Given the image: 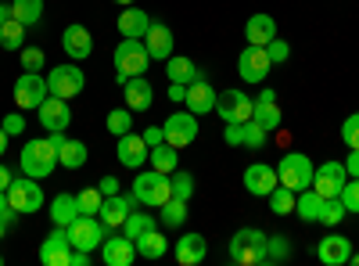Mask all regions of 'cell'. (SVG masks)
I'll list each match as a JSON object with an SVG mask.
<instances>
[{"mask_svg":"<svg viewBox=\"0 0 359 266\" xmlns=\"http://www.w3.org/2000/svg\"><path fill=\"white\" fill-rule=\"evenodd\" d=\"M18 166L25 176H36V180H47V176L57 169V147L50 137H33L22 144V155H18Z\"/></svg>","mask_w":359,"mask_h":266,"instance_id":"cell-1","label":"cell"},{"mask_svg":"<svg viewBox=\"0 0 359 266\" xmlns=\"http://www.w3.org/2000/svg\"><path fill=\"white\" fill-rule=\"evenodd\" d=\"M133 198L144 209H162V205L172 198V180L169 173H158V169H140L133 176Z\"/></svg>","mask_w":359,"mask_h":266,"instance_id":"cell-2","label":"cell"},{"mask_svg":"<svg viewBox=\"0 0 359 266\" xmlns=\"http://www.w3.org/2000/svg\"><path fill=\"white\" fill-rule=\"evenodd\" d=\"M230 259L237 266H266V234L255 227H241L230 238Z\"/></svg>","mask_w":359,"mask_h":266,"instance_id":"cell-3","label":"cell"},{"mask_svg":"<svg viewBox=\"0 0 359 266\" xmlns=\"http://www.w3.org/2000/svg\"><path fill=\"white\" fill-rule=\"evenodd\" d=\"M147 65H151V54H147L144 40H126L123 36V44L115 47V69H118L115 79H118V86H123L130 76H144Z\"/></svg>","mask_w":359,"mask_h":266,"instance_id":"cell-4","label":"cell"},{"mask_svg":"<svg viewBox=\"0 0 359 266\" xmlns=\"http://www.w3.org/2000/svg\"><path fill=\"white\" fill-rule=\"evenodd\" d=\"M313 173H316V166H313V159L302 155V152H287V155L277 162V180H280L284 187H291L294 194L306 191V187H313Z\"/></svg>","mask_w":359,"mask_h":266,"instance_id":"cell-5","label":"cell"},{"mask_svg":"<svg viewBox=\"0 0 359 266\" xmlns=\"http://www.w3.org/2000/svg\"><path fill=\"white\" fill-rule=\"evenodd\" d=\"M8 201L18 216H33L43 209V187L36 184V176H15L8 187Z\"/></svg>","mask_w":359,"mask_h":266,"instance_id":"cell-6","label":"cell"},{"mask_svg":"<svg viewBox=\"0 0 359 266\" xmlns=\"http://www.w3.org/2000/svg\"><path fill=\"white\" fill-rule=\"evenodd\" d=\"M83 86H86V76H83V69H79L76 62L57 65V69L47 72V91H50L54 98H65V101H69V98H79Z\"/></svg>","mask_w":359,"mask_h":266,"instance_id":"cell-7","label":"cell"},{"mask_svg":"<svg viewBox=\"0 0 359 266\" xmlns=\"http://www.w3.org/2000/svg\"><path fill=\"white\" fill-rule=\"evenodd\" d=\"M108 227L101 223V216H79L72 227H69V241H72V248H83V252H94V248H101L104 245V234Z\"/></svg>","mask_w":359,"mask_h":266,"instance_id":"cell-8","label":"cell"},{"mask_svg":"<svg viewBox=\"0 0 359 266\" xmlns=\"http://www.w3.org/2000/svg\"><path fill=\"white\" fill-rule=\"evenodd\" d=\"M252 108H255V98H248L245 91H223L216 98V115L223 123H248L252 119Z\"/></svg>","mask_w":359,"mask_h":266,"instance_id":"cell-9","label":"cell"},{"mask_svg":"<svg viewBox=\"0 0 359 266\" xmlns=\"http://www.w3.org/2000/svg\"><path fill=\"white\" fill-rule=\"evenodd\" d=\"M162 130H165V144H172V147H187V144H194L198 140V115L194 112H172L169 119L162 123Z\"/></svg>","mask_w":359,"mask_h":266,"instance_id":"cell-10","label":"cell"},{"mask_svg":"<svg viewBox=\"0 0 359 266\" xmlns=\"http://www.w3.org/2000/svg\"><path fill=\"white\" fill-rule=\"evenodd\" d=\"M269 69H273V62H269L266 47L248 44L241 54H237V72H241V79H245V83H266Z\"/></svg>","mask_w":359,"mask_h":266,"instance_id":"cell-11","label":"cell"},{"mask_svg":"<svg viewBox=\"0 0 359 266\" xmlns=\"http://www.w3.org/2000/svg\"><path fill=\"white\" fill-rule=\"evenodd\" d=\"M47 94H50L47 91V76H40V72H22L15 79V105L18 108H40Z\"/></svg>","mask_w":359,"mask_h":266,"instance_id":"cell-12","label":"cell"},{"mask_svg":"<svg viewBox=\"0 0 359 266\" xmlns=\"http://www.w3.org/2000/svg\"><path fill=\"white\" fill-rule=\"evenodd\" d=\"M40 262L43 266H69L72 262V241H69V230L65 227H54L47 238H43Z\"/></svg>","mask_w":359,"mask_h":266,"instance_id":"cell-13","label":"cell"},{"mask_svg":"<svg viewBox=\"0 0 359 266\" xmlns=\"http://www.w3.org/2000/svg\"><path fill=\"white\" fill-rule=\"evenodd\" d=\"M36 115H40V126H43L47 133H57V130H69V126H72V108H69L65 98L47 94L43 105L36 108Z\"/></svg>","mask_w":359,"mask_h":266,"instance_id":"cell-14","label":"cell"},{"mask_svg":"<svg viewBox=\"0 0 359 266\" xmlns=\"http://www.w3.org/2000/svg\"><path fill=\"white\" fill-rule=\"evenodd\" d=\"M345 180H348L345 162H323L313 173V191H320L323 198H338L341 187H345Z\"/></svg>","mask_w":359,"mask_h":266,"instance_id":"cell-15","label":"cell"},{"mask_svg":"<svg viewBox=\"0 0 359 266\" xmlns=\"http://www.w3.org/2000/svg\"><path fill=\"white\" fill-rule=\"evenodd\" d=\"M62 51L72 58V62H86L90 54H94V36H90V29L72 22L65 25V33H62Z\"/></svg>","mask_w":359,"mask_h":266,"instance_id":"cell-16","label":"cell"},{"mask_svg":"<svg viewBox=\"0 0 359 266\" xmlns=\"http://www.w3.org/2000/svg\"><path fill=\"white\" fill-rule=\"evenodd\" d=\"M147 152H151V147H147V140L140 137V133H123L118 137V144H115V159L123 162L126 169H140L144 162H147Z\"/></svg>","mask_w":359,"mask_h":266,"instance_id":"cell-17","label":"cell"},{"mask_svg":"<svg viewBox=\"0 0 359 266\" xmlns=\"http://www.w3.org/2000/svg\"><path fill=\"white\" fill-rule=\"evenodd\" d=\"M277 184H280V180H277V166H269V162H252V166L245 169V191L255 194V198H266Z\"/></svg>","mask_w":359,"mask_h":266,"instance_id":"cell-18","label":"cell"},{"mask_svg":"<svg viewBox=\"0 0 359 266\" xmlns=\"http://www.w3.org/2000/svg\"><path fill=\"white\" fill-rule=\"evenodd\" d=\"M123 101H126L130 112H147V108H151V101H155L151 79H147V76H130L123 83Z\"/></svg>","mask_w":359,"mask_h":266,"instance_id":"cell-19","label":"cell"},{"mask_svg":"<svg viewBox=\"0 0 359 266\" xmlns=\"http://www.w3.org/2000/svg\"><path fill=\"white\" fill-rule=\"evenodd\" d=\"M101 259H104L108 266H130V262L137 259V245L126 238L123 230H118V234H108L104 245H101Z\"/></svg>","mask_w":359,"mask_h":266,"instance_id":"cell-20","label":"cell"},{"mask_svg":"<svg viewBox=\"0 0 359 266\" xmlns=\"http://www.w3.org/2000/svg\"><path fill=\"white\" fill-rule=\"evenodd\" d=\"M172 29L165 22H155L151 18V29H147V36H144V47L147 54H151V62H169L172 58Z\"/></svg>","mask_w":359,"mask_h":266,"instance_id":"cell-21","label":"cell"},{"mask_svg":"<svg viewBox=\"0 0 359 266\" xmlns=\"http://www.w3.org/2000/svg\"><path fill=\"white\" fill-rule=\"evenodd\" d=\"M47 216H50V223H54V227H65V230H69V227L83 216L79 194H69V191L54 194V198H50V213H47Z\"/></svg>","mask_w":359,"mask_h":266,"instance_id":"cell-22","label":"cell"},{"mask_svg":"<svg viewBox=\"0 0 359 266\" xmlns=\"http://www.w3.org/2000/svg\"><path fill=\"white\" fill-rule=\"evenodd\" d=\"M172 255H176V262L180 266H198V262H205V255H208V241L201 238V234H180V241L172 245Z\"/></svg>","mask_w":359,"mask_h":266,"instance_id":"cell-23","label":"cell"},{"mask_svg":"<svg viewBox=\"0 0 359 266\" xmlns=\"http://www.w3.org/2000/svg\"><path fill=\"white\" fill-rule=\"evenodd\" d=\"M133 205H137V198L130 194H123V191H118V194H111V198H104V205H101V223L108 227V230H118V227H123L126 223V216L133 213Z\"/></svg>","mask_w":359,"mask_h":266,"instance_id":"cell-24","label":"cell"},{"mask_svg":"<svg viewBox=\"0 0 359 266\" xmlns=\"http://www.w3.org/2000/svg\"><path fill=\"white\" fill-rule=\"evenodd\" d=\"M252 119L262 126V130H269V133H273L280 123H284V112L277 108V94L273 91H269V86H266V91L255 98V108H252Z\"/></svg>","mask_w":359,"mask_h":266,"instance_id":"cell-25","label":"cell"},{"mask_svg":"<svg viewBox=\"0 0 359 266\" xmlns=\"http://www.w3.org/2000/svg\"><path fill=\"white\" fill-rule=\"evenodd\" d=\"M216 91H212V83L208 79H198L187 86V98H184V108L194 112V115H208V112H216Z\"/></svg>","mask_w":359,"mask_h":266,"instance_id":"cell-26","label":"cell"},{"mask_svg":"<svg viewBox=\"0 0 359 266\" xmlns=\"http://www.w3.org/2000/svg\"><path fill=\"white\" fill-rule=\"evenodd\" d=\"M316 255H320L323 266H345L352 259V241L341 238V234H331V238H323L316 245Z\"/></svg>","mask_w":359,"mask_h":266,"instance_id":"cell-27","label":"cell"},{"mask_svg":"<svg viewBox=\"0 0 359 266\" xmlns=\"http://www.w3.org/2000/svg\"><path fill=\"white\" fill-rule=\"evenodd\" d=\"M147 29H151V15L140 11V8H123L118 11V33H123L126 40H144Z\"/></svg>","mask_w":359,"mask_h":266,"instance_id":"cell-28","label":"cell"},{"mask_svg":"<svg viewBox=\"0 0 359 266\" xmlns=\"http://www.w3.org/2000/svg\"><path fill=\"white\" fill-rule=\"evenodd\" d=\"M245 40L255 44V47H266L269 40H277V18L273 15H252L248 25H245Z\"/></svg>","mask_w":359,"mask_h":266,"instance_id":"cell-29","label":"cell"},{"mask_svg":"<svg viewBox=\"0 0 359 266\" xmlns=\"http://www.w3.org/2000/svg\"><path fill=\"white\" fill-rule=\"evenodd\" d=\"M165 76H169V83H184V86L205 79V72L191 62V58H184V54H172L169 58V62H165Z\"/></svg>","mask_w":359,"mask_h":266,"instance_id":"cell-30","label":"cell"},{"mask_svg":"<svg viewBox=\"0 0 359 266\" xmlns=\"http://www.w3.org/2000/svg\"><path fill=\"white\" fill-rule=\"evenodd\" d=\"M320 209H323V194H320V191L306 187V191L294 194V213H298V220L316 223V220H320Z\"/></svg>","mask_w":359,"mask_h":266,"instance_id":"cell-31","label":"cell"},{"mask_svg":"<svg viewBox=\"0 0 359 266\" xmlns=\"http://www.w3.org/2000/svg\"><path fill=\"white\" fill-rule=\"evenodd\" d=\"M133 245H137V255H144V259H162V255L169 252V238H165L158 227L147 230V234H140Z\"/></svg>","mask_w":359,"mask_h":266,"instance_id":"cell-32","label":"cell"},{"mask_svg":"<svg viewBox=\"0 0 359 266\" xmlns=\"http://www.w3.org/2000/svg\"><path fill=\"white\" fill-rule=\"evenodd\" d=\"M86 144L83 140H72L65 137L62 144H57V166H65V169H83L86 166Z\"/></svg>","mask_w":359,"mask_h":266,"instance_id":"cell-33","label":"cell"},{"mask_svg":"<svg viewBox=\"0 0 359 266\" xmlns=\"http://www.w3.org/2000/svg\"><path fill=\"white\" fill-rule=\"evenodd\" d=\"M147 162H151V169H158V173H172V169H180V147L162 140L147 152Z\"/></svg>","mask_w":359,"mask_h":266,"instance_id":"cell-34","label":"cell"},{"mask_svg":"<svg viewBox=\"0 0 359 266\" xmlns=\"http://www.w3.org/2000/svg\"><path fill=\"white\" fill-rule=\"evenodd\" d=\"M291 259V238L284 234H266V266H280Z\"/></svg>","mask_w":359,"mask_h":266,"instance_id":"cell-35","label":"cell"},{"mask_svg":"<svg viewBox=\"0 0 359 266\" xmlns=\"http://www.w3.org/2000/svg\"><path fill=\"white\" fill-rule=\"evenodd\" d=\"M25 29H29V25H22V22L11 15L4 25H0V47H4V51H22V47H25Z\"/></svg>","mask_w":359,"mask_h":266,"instance_id":"cell-36","label":"cell"},{"mask_svg":"<svg viewBox=\"0 0 359 266\" xmlns=\"http://www.w3.org/2000/svg\"><path fill=\"white\" fill-rule=\"evenodd\" d=\"M184 220H187V201H184V198H169L162 209H158V223H162V227L180 230V227H184Z\"/></svg>","mask_w":359,"mask_h":266,"instance_id":"cell-37","label":"cell"},{"mask_svg":"<svg viewBox=\"0 0 359 266\" xmlns=\"http://www.w3.org/2000/svg\"><path fill=\"white\" fill-rule=\"evenodd\" d=\"M155 227H158V216H151V213H130V216H126V223L118 227V230H123V234H126L130 241H137L140 234L155 230Z\"/></svg>","mask_w":359,"mask_h":266,"instance_id":"cell-38","label":"cell"},{"mask_svg":"<svg viewBox=\"0 0 359 266\" xmlns=\"http://www.w3.org/2000/svg\"><path fill=\"white\" fill-rule=\"evenodd\" d=\"M11 15L22 25H36L43 18V0H11Z\"/></svg>","mask_w":359,"mask_h":266,"instance_id":"cell-39","label":"cell"},{"mask_svg":"<svg viewBox=\"0 0 359 266\" xmlns=\"http://www.w3.org/2000/svg\"><path fill=\"white\" fill-rule=\"evenodd\" d=\"M266 201H269V209H273L277 216H291V213H294V191L284 187V184H277L273 191H269Z\"/></svg>","mask_w":359,"mask_h":266,"instance_id":"cell-40","label":"cell"},{"mask_svg":"<svg viewBox=\"0 0 359 266\" xmlns=\"http://www.w3.org/2000/svg\"><path fill=\"white\" fill-rule=\"evenodd\" d=\"M104 126H108V133H115V137L130 133V130H133V112H130V108H111L108 119H104Z\"/></svg>","mask_w":359,"mask_h":266,"instance_id":"cell-41","label":"cell"},{"mask_svg":"<svg viewBox=\"0 0 359 266\" xmlns=\"http://www.w3.org/2000/svg\"><path fill=\"white\" fill-rule=\"evenodd\" d=\"M345 216H348V213H345L341 198H323V209H320V220H316V223H323V227H338Z\"/></svg>","mask_w":359,"mask_h":266,"instance_id":"cell-42","label":"cell"},{"mask_svg":"<svg viewBox=\"0 0 359 266\" xmlns=\"http://www.w3.org/2000/svg\"><path fill=\"white\" fill-rule=\"evenodd\" d=\"M169 180H172V198L191 201V194H194V176H191L187 169H172V173H169Z\"/></svg>","mask_w":359,"mask_h":266,"instance_id":"cell-43","label":"cell"},{"mask_svg":"<svg viewBox=\"0 0 359 266\" xmlns=\"http://www.w3.org/2000/svg\"><path fill=\"white\" fill-rule=\"evenodd\" d=\"M79 205H83V213H86V216H97V213H101V205H104L101 187H97V184H94V187H83V191H79Z\"/></svg>","mask_w":359,"mask_h":266,"instance_id":"cell-44","label":"cell"},{"mask_svg":"<svg viewBox=\"0 0 359 266\" xmlns=\"http://www.w3.org/2000/svg\"><path fill=\"white\" fill-rule=\"evenodd\" d=\"M266 140H269V130H262L255 119H248V123H245V144H241V147H252V152H262V147H266Z\"/></svg>","mask_w":359,"mask_h":266,"instance_id":"cell-45","label":"cell"},{"mask_svg":"<svg viewBox=\"0 0 359 266\" xmlns=\"http://www.w3.org/2000/svg\"><path fill=\"white\" fill-rule=\"evenodd\" d=\"M338 198H341V205H345V213H359V176H348Z\"/></svg>","mask_w":359,"mask_h":266,"instance_id":"cell-46","label":"cell"},{"mask_svg":"<svg viewBox=\"0 0 359 266\" xmlns=\"http://www.w3.org/2000/svg\"><path fill=\"white\" fill-rule=\"evenodd\" d=\"M341 140H345V147L359 152V112H352L348 119L341 123Z\"/></svg>","mask_w":359,"mask_h":266,"instance_id":"cell-47","label":"cell"},{"mask_svg":"<svg viewBox=\"0 0 359 266\" xmlns=\"http://www.w3.org/2000/svg\"><path fill=\"white\" fill-rule=\"evenodd\" d=\"M18 54H22V69H25V72H40V69L47 65V58H43L40 47H22Z\"/></svg>","mask_w":359,"mask_h":266,"instance_id":"cell-48","label":"cell"},{"mask_svg":"<svg viewBox=\"0 0 359 266\" xmlns=\"http://www.w3.org/2000/svg\"><path fill=\"white\" fill-rule=\"evenodd\" d=\"M266 54H269V62H273V65H284L287 58H291V47L284 40H269L266 44Z\"/></svg>","mask_w":359,"mask_h":266,"instance_id":"cell-49","label":"cell"},{"mask_svg":"<svg viewBox=\"0 0 359 266\" xmlns=\"http://www.w3.org/2000/svg\"><path fill=\"white\" fill-rule=\"evenodd\" d=\"M223 140H226L230 147L245 144V123H226V130H223Z\"/></svg>","mask_w":359,"mask_h":266,"instance_id":"cell-50","label":"cell"},{"mask_svg":"<svg viewBox=\"0 0 359 266\" xmlns=\"http://www.w3.org/2000/svg\"><path fill=\"white\" fill-rule=\"evenodd\" d=\"M0 126H4V133H8V137H18V133L25 130V119H22L18 112H11V115H4V123H0Z\"/></svg>","mask_w":359,"mask_h":266,"instance_id":"cell-51","label":"cell"},{"mask_svg":"<svg viewBox=\"0 0 359 266\" xmlns=\"http://www.w3.org/2000/svg\"><path fill=\"white\" fill-rule=\"evenodd\" d=\"M0 220H4L8 227H11L15 220H18V213L11 209V201H8V191H0Z\"/></svg>","mask_w":359,"mask_h":266,"instance_id":"cell-52","label":"cell"},{"mask_svg":"<svg viewBox=\"0 0 359 266\" xmlns=\"http://www.w3.org/2000/svg\"><path fill=\"white\" fill-rule=\"evenodd\" d=\"M140 137L147 140V147H155V144H162V140H165V130H162V126H147Z\"/></svg>","mask_w":359,"mask_h":266,"instance_id":"cell-53","label":"cell"},{"mask_svg":"<svg viewBox=\"0 0 359 266\" xmlns=\"http://www.w3.org/2000/svg\"><path fill=\"white\" fill-rule=\"evenodd\" d=\"M97 187H101V194H104V198L118 194V176H111V173H108V176H101V184H97Z\"/></svg>","mask_w":359,"mask_h":266,"instance_id":"cell-54","label":"cell"},{"mask_svg":"<svg viewBox=\"0 0 359 266\" xmlns=\"http://www.w3.org/2000/svg\"><path fill=\"white\" fill-rule=\"evenodd\" d=\"M184 98H187V86H184V83H169V101L184 105Z\"/></svg>","mask_w":359,"mask_h":266,"instance_id":"cell-55","label":"cell"},{"mask_svg":"<svg viewBox=\"0 0 359 266\" xmlns=\"http://www.w3.org/2000/svg\"><path fill=\"white\" fill-rule=\"evenodd\" d=\"M345 169H348V176H359V152H352V147H348V159H345Z\"/></svg>","mask_w":359,"mask_h":266,"instance_id":"cell-56","label":"cell"},{"mask_svg":"<svg viewBox=\"0 0 359 266\" xmlns=\"http://www.w3.org/2000/svg\"><path fill=\"white\" fill-rule=\"evenodd\" d=\"M11 180H15V173H11L4 162H0V191H8V187H11Z\"/></svg>","mask_w":359,"mask_h":266,"instance_id":"cell-57","label":"cell"},{"mask_svg":"<svg viewBox=\"0 0 359 266\" xmlns=\"http://www.w3.org/2000/svg\"><path fill=\"white\" fill-rule=\"evenodd\" d=\"M69 266H90V252H83V248H72V262Z\"/></svg>","mask_w":359,"mask_h":266,"instance_id":"cell-58","label":"cell"},{"mask_svg":"<svg viewBox=\"0 0 359 266\" xmlns=\"http://www.w3.org/2000/svg\"><path fill=\"white\" fill-rule=\"evenodd\" d=\"M8 18H11V8H8V4H4V0H0V25H4V22H8Z\"/></svg>","mask_w":359,"mask_h":266,"instance_id":"cell-59","label":"cell"},{"mask_svg":"<svg viewBox=\"0 0 359 266\" xmlns=\"http://www.w3.org/2000/svg\"><path fill=\"white\" fill-rule=\"evenodd\" d=\"M8 152V133H4V126H0V155Z\"/></svg>","mask_w":359,"mask_h":266,"instance_id":"cell-60","label":"cell"},{"mask_svg":"<svg viewBox=\"0 0 359 266\" xmlns=\"http://www.w3.org/2000/svg\"><path fill=\"white\" fill-rule=\"evenodd\" d=\"M111 4H118V8H130V4H133V0H111Z\"/></svg>","mask_w":359,"mask_h":266,"instance_id":"cell-61","label":"cell"},{"mask_svg":"<svg viewBox=\"0 0 359 266\" xmlns=\"http://www.w3.org/2000/svg\"><path fill=\"white\" fill-rule=\"evenodd\" d=\"M4 234H8V223H4V220H0V238H4Z\"/></svg>","mask_w":359,"mask_h":266,"instance_id":"cell-62","label":"cell"},{"mask_svg":"<svg viewBox=\"0 0 359 266\" xmlns=\"http://www.w3.org/2000/svg\"><path fill=\"white\" fill-rule=\"evenodd\" d=\"M348 262H355V266H359V252H352V259H348Z\"/></svg>","mask_w":359,"mask_h":266,"instance_id":"cell-63","label":"cell"},{"mask_svg":"<svg viewBox=\"0 0 359 266\" xmlns=\"http://www.w3.org/2000/svg\"><path fill=\"white\" fill-rule=\"evenodd\" d=\"M0 262H4V255H0Z\"/></svg>","mask_w":359,"mask_h":266,"instance_id":"cell-64","label":"cell"}]
</instances>
